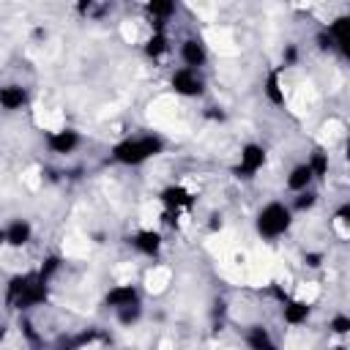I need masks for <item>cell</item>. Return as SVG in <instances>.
<instances>
[{
    "label": "cell",
    "instance_id": "obj_1",
    "mask_svg": "<svg viewBox=\"0 0 350 350\" xmlns=\"http://www.w3.org/2000/svg\"><path fill=\"white\" fill-rule=\"evenodd\" d=\"M49 301V279H44L36 271L14 273L5 282V306L14 312H30Z\"/></svg>",
    "mask_w": 350,
    "mask_h": 350
},
{
    "label": "cell",
    "instance_id": "obj_2",
    "mask_svg": "<svg viewBox=\"0 0 350 350\" xmlns=\"http://www.w3.org/2000/svg\"><path fill=\"white\" fill-rule=\"evenodd\" d=\"M167 150V139L156 131H142V134H129L118 139L109 148V159L120 167H142L150 159L161 156Z\"/></svg>",
    "mask_w": 350,
    "mask_h": 350
},
{
    "label": "cell",
    "instance_id": "obj_3",
    "mask_svg": "<svg viewBox=\"0 0 350 350\" xmlns=\"http://www.w3.org/2000/svg\"><path fill=\"white\" fill-rule=\"evenodd\" d=\"M293 224H295V213H293L290 202H284V200H268L254 213V232L265 243L284 238L293 230Z\"/></svg>",
    "mask_w": 350,
    "mask_h": 350
},
{
    "label": "cell",
    "instance_id": "obj_4",
    "mask_svg": "<svg viewBox=\"0 0 350 350\" xmlns=\"http://www.w3.org/2000/svg\"><path fill=\"white\" fill-rule=\"evenodd\" d=\"M317 49L320 52H336L339 57H347L350 55V16L347 14H336L320 33H317Z\"/></svg>",
    "mask_w": 350,
    "mask_h": 350
},
{
    "label": "cell",
    "instance_id": "obj_5",
    "mask_svg": "<svg viewBox=\"0 0 350 350\" xmlns=\"http://www.w3.org/2000/svg\"><path fill=\"white\" fill-rule=\"evenodd\" d=\"M265 167H268V148L262 142H243L238 150V161L232 167V175L241 180H252Z\"/></svg>",
    "mask_w": 350,
    "mask_h": 350
},
{
    "label": "cell",
    "instance_id": "obj_6",
    "mask_svg": "<svg viewBox=\"0 0 350 350\" xmlns=\"http://www.w3.org/2000/svg\"><path fill=\"white\" fill-rule=\"evenodd\" d=\"M170 88L180 98H202L205 90H208V82H205V77H202L200 68L175 66L172 74H170Z\"/></svg>",
    "mask_w": 350,
    "mask_h": 350
},
{
    "label": "cell",
    "instance_id": "obj_7",
    "mask_svg": "<svg viewBox=\"0 0 350 350\" xmlns=\"http://www.w3.org/2000/svg\"><path fill=\"white\" fill-rule=\"evenodd\" d=\"M44 145H46V150L52 156H63L66 159V156H71V153H77L82 148V134L74 126H57V129H49L44 134Z\"/></svg>",
    "mask_w": 350,
    "mask_h": 350
},
{
    "label": "cell",
    "instance_id": "obj_8",
    "mask_svg": "<svg viewBox=\"0 0 350 350\" xmlns=\"http://www.w3.org/2000/svg\"><path fill=\"white\" fill-rule=\"evenodd\" d=\"M178 60H180V66L202 71L208 66V60H211V49H208V44L200 36H186L178 44Z\"/></svg>",
    "mask_w": 350,
    "mask_h": 350
},
{
    "label": "cell",
    "instance_id": "obj_9",
    "mask_svg": "<svg viewBox=\"0 0 350 350\" xmlns=\"http://www.w3.org/2000/svg\"><path fill=\"white\" fill-rule=\"evenodd\" d=\"M0 232H3V246H8V249H25L33 241V235H36L30 219H22V216L8 219L0 227Z\"/></svg>",
    "mask_w": 350,
    "mask_h": 350
},
{
    "label": "cell",
    "instance_id": "obj_10",
    "mask_svg": "<svg viewBox=\"0 0 350 350\" xmlns=\"http://www.w3.org/2000/svg\"><path fill=\"white\" fill-rule=\"evenodd\" d=\"M159 202L164 205V211L167 213H183V211H189L194 202H197V197L183 186V183H170V186H164L161 191H159Z\"/></svg>",
    "mask_w": 350,
    "mask_h": 350
},
{
    "label": "cell",
    "instance_id": "obj_11",
    "mask_svg": "<svg viewBox=\"0 0 350 350\" xmlns=\"http://www.w3.org/2000/svg\"><path fill=\"white\" fill-rule=\"evenodd\" d=\"M129 243H131V249H134L139 257L153 260V257H159L161 249H164V235H161V230L142 227V230H137V232L129 238Z\"/></svg>",
    "mask_w": 350,
    "mask_h": 350
},
{
    "label": "cell",
    "instance_id": "obj_12",
    "mask_svg": "<svg viewBox=\"0 0 350 350\" xmlns=\"http://www.w3.org/2000/svg\"><path fill=\"white\" fill-rule=\"evenodd\" d=\"M142 301V293H139V287L137 284H131V282H120V284H112L107 293H104V306L107 309H123V306H129V304H139Z\"/></svg>",
    "mask_w": 350,
    "mask_h": 350
},
{
    "label": "cell",
    "instance_id": "obj_13",
    "mask_svg": "<svg viewBox=\"0 0 350 350\" xmlns=\"http://www.w3.org/2000/svg\"><path fill=\"white\" fill-rule=\"evenodd\" d=\"M312 301L306 298V295H301V298H287L284 304H282V320H284V325H290V328H301V325H306L309 323V317H312Z\"/></svg>",
    "mask_w": 350,
    "mask_h": 350
},
{
    "label": "cell",
    "instance_id": "obj_14",
    "mask_svg": "<svg viewBox=\"0 0 350 350\" xmlns=\"http://www.w3.org/2000/svg\"><path fill=\"white\" fill-rule=\"evenodd\" d=\"M30 104V90L19 82L0 85V109L3 112H22Z\"/></svg>",
    "mask_w": 350,
    "mask_h": 350
},
{
    "label": "cell",
    "instance_id": "obj_15",
    "mask_svg": "<svg viewBox=\"0 0 350 350\" xmlns=\"http://www.w3.org/2000/svg\"><path fill=\"white\" fill-rule=\"evenodd\" d=\"M142 52H145V57L153 60V63H159V60H164L167 55H172V44H170L167 30H164V27H153V33L142 41Z\"/></svg>",
    "mask_w": 350,
    "mask_h": 350
},
{
    "label": "cell",
    "instance_id": "obj_16",
    "mask_svg": "<svg viewBox=\"0 0 350 350\" xmlns=\"http://www.w3.org/2000/svg\"><path fill=\"white\" fill-rule=\"evenodd\" d=\"M314 183H317V180H314V172H312V167H309L306 161L293 164V167L287 170V175H284V189H287L290 194L306 191V189H312Z\"/></svg>",
    "mask_w": 350,
    "mask_h": 350
},
{
    "label": "cell",
    "instance_id": "obj_17",
    "mask_svg": "<svg viewBox=\"0 0 350 350\" xmlns=\"http://www.w3.org/2000/svg\"><path fill=\"white\" fill-rule=\"evenodd\" d=\"M262 96H265V101L273 104V107H282V104L287 101V88H284V82H282V66H279V68H271V71L265 74V79H262Z\"/></svg>",
    "mask_w": 350,
    "mask_h": 350
},
{
    "label": "cell",
    "instance_id": "obj_18",
    "mask_svg": "<svg viewBox=\"0 0 350 350\" xmlns=\"http://www.w3.org/2000/svg\"><path fill=\"white\" fill-rule=\"evenodd\" d=\"M145 11L156 27H167V22L178 14V0H145Z\"/></svg>",
    "mask_w": 350,
    "mask_h": 350
},
{
    "label": "cell",
    "instance_id": "obj_19",
    "mask_svg": "<svg viewBox=\"0 0 350 350\" xmlns=\"http://www.w3.org/2000/svg\"><path fill=\"white\" fill-rule=\"evenodd\" d=\"M243 345L252 350H271V347H276V339L271 336V331L265 325H252L243 334Z\"/></svg>",
    "mask_w": 350,
    "mask_h": 350
},
{
    "label": "cell",
    "instance_id": "obj_20",
    "mask_svg": "<svg viewBox=\"0 0 350 350\" xmlns=\"http://www.w3.org/2000/svg\"><path fill=\"white\" fill-rule=\"evenodd\" d=\"M115 320H118V325H123V328L137 325V323L142 320V301H139V304H129V306H123V309H115Z\"/></svg>",
    "mask_w": 350,
    "mask_h": 350
},
{
    "label": "cell",
    "instance_id": "obj_21",
    "mask_svg": "<svg viewBox=\"0 0 350 350\" xmlns=\"http://www.w3.org/2000/svg\"><path fill=\"white\" fill-rule=\"evenodd\" d=\"M317 191H314V186L312 189H306V191H298V194H293V202H290V208H293V213H304V211H312L314 205H317Z\"/></svg>",
    "mask_w": 350,
    "mask_h": 350
},
{
    "label": "cell",
    "instance_id": "obj_22",
    "mask_svg": "<svg viewBox=\"0 0 350 350\" xmlns=\"http://www.w3.org/2000/svg\"><path fill=\"white\" fill-rule=\"evenodd\" d=\"M331 224H334V230H336L339 238H347V235H350V205H347V202H342V205L334 211Z\"/></svg>",
    "mask_w": 350,
    "mask_h": 350
},
{
    "label": "cell",
    "instance_id": "obj_23",
    "mask_svg": "<svg viewBox=\"0 0 350 350\" xmlns=\"http://www.w3.org/2000/svg\"><path fill=\"white\" fill-rule=\"evenodd\" d=\"M306 164L312 167L314 180H323V178L328 175V170H331V159H328V153H325V150H314V153L306 159Z\"/></svg>",
    "mask_w": 350,
    "mask_h": 350
},
{
    "label": "cell",
    "instance_id": "obj_24",
    "mask_svg": "<svg viewBox=\"0 0 350 350\" xmlns=\"http://www.w3.org/2000/svg\"><path fill=\"white\" fill-rule=\"evenodd\" d=\"M328 334H334V336H347V334H350V314H347V312L331 314V320H328Z\"/></svg>",
    "mask_w": 350,
    "mask_h": 350
},
{
    "label": "cell",
    "instance_id": "obj_25",
    "mask_svg": "<svg viewBox=\"0 0 350 350\" xmlns=\"http://www.w3.org/2000/svg\"><path fill=\"white\" fill-rule=\"evenodd\" d=\"M60 265H63V260H60L57 254H49V257H44V262L38 265V273H41L44 279H49V282H52V276L60 271Z\"/></svg>",
    "mask_w": 350,
    "mask_h": 350
},
{
    "label": "cell",
    "instance_id": "obj_26",
    "mask_svg": "<svg viewBox=\"0 0 350 350\" xmlns=\"http://www.w3.org/2000/svg\"><path fill=\"white\" fill-rule=\"evenodd\" d=\"M323 260H325L323 252H306V254H304V265H306V268H320Z\"/></svg>",
    "mask_w": 350,
    "mask_h": 350
},
{
    "label": "cell",
    "instance_id": "obj_27",
    "mask_svg": "<svg viewBox=\"0 0 350 350\" xmlns=\"http://www.w3.org/2000/svg\"><path fill=\"white\" fill-rule=\"evenodd\" d=\"M93 3H96V0H77V5H79V11H82V14H88Z\"/></svg>",
    "mask_w": 350,
    "mask_h": 350
}]
</instances>
